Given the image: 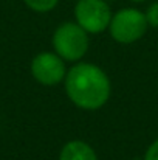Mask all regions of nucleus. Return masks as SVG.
Masks as SVG:
<instances>
[{"mask_svg":"<svg viewBox=\"0 0 158 160\" xmlns=\"http://www.w3.org/2000/svg\"><path fill=\"white\" fill-rule=\"evenodd\" d=\"M62 84L68 101L85 112L103 109L112 97L110 76L93 62L81 61L71 64Z\"/></svg>","mask_w":158,"mask_h":160,"instance_id":"obj_1","label":"nucleus"},{"mask_svg":"<svg viewBox=\"0 0 158 160\" xmlns=\"http://www.w3.org/2000/svg\"><path fill=\"white\" fill-rule=\"evenodd\" d=\"M53 52L59 54L65 62H81L90 48V34L81 28L74 20H65L57 25L51 36Z\"/></svg>","mask_w":158,"mask_h":160,"instance_id":"obj_2","label":"nucleus"},{"mask_svg":"<svg viewBox=\"0 0 158 160\" xmlns=\"http://www.w3.org/2000/svg\"><path fill=\"white\" fill-rule=\"evenodd\" d=\"M147 30L149 23L144 11L135 6H126L113 12L107 31L116 44L130 45L141 41Z\"/></svg>","mask_w":158,"mask_h":160,"instance_id":"obj_3","label":"nucleus"},{"mask_svg":"<svg viewBox=\"0 0 158 160\" xmlns=\"http://www.w3.org/2000/svg\"><path fill=\"white\" fill-rule=\"evenodd\" d=\"M73 14L74 22L92 36L108 30L113 11L105 0H76Z\"/></svg>","mask_w":158,"mask_h":160,"instance_id":"obj_4","label":"nucleus"},{"mask_svg":"<svg viewBox=\"0 0 158 160\" xmlns=\"http://www.w3.org/2000/svg\"><path fill=\"white\" fill-rule=\"evenodd\" d=\"M67 62L54 52H41L30 62L33 79L44 87H56L64 82L67 75Z\"/></svg>","mask_w":158,"mask_h":160,"instance_id":"obj_5","label":"nucleus"},{"mask_svg":"<svg viewBox=\"0 0 158 160\" xmlns=\"http://www.w3.org/2000/svg\"><path fill=\"white\" fill-rule=\"evenodd\" d=\"M57 160H99L96 149L79 138L68 140L62 145Z\"/></svg>","mask_w":158,"mask_h":160,"instance_id":"obj_6","label":"nucleus"},{"mask_svg":"<svg viewBox=\"0 0 158 160\" xmlns=\"http://www.w3.org/2000/svg\"><path fill=\"white\" fill-rule=\"evenodd\" d=\"M22 2L33 12L47 14V12H51L53 9H56V6L59 5L60 0H22Z\"/></svg>","mask_w":158,"mask_h":160,"instance_id":"obj_7","label":"nucleus"},{"mask_svg":"<svg viewBox=\"0 0 158 160\" xmlns=\"http://www.w3.org/2000/svg\"><path fill=\"white\" fill-rule=\"evenodd\" d=\"M144 14H146L149 28H157L158 30V0L157 2H152V3L146 8Z\"/></svg>","mask_w":158,"mask_h":160,"instance_id":"obj_8","label":"nucleus"},{"mask_svg":"<svg viewBox=\"0 0 158 160\" xmlns=\"http://www.w3.org/2000/svg\"><path fill=\"white\" fill-rule=\"evenodd\" d=\"M143 160H158V138H155L144 151Z\"/></svg>","mask_w":158,"mask_h":160,"instance_id":"obj_9","label":"nucleus"},{"mask_svg":"<svg viewBox=\"0 0 158 160\" xmlns=\"http://www.w3.org/2000/svg\"><path fill=\"white\" fill-rule=\"evenodd\" d=\"M129 2H132V3H136V5H138V3H146L147 0H129Z\"/></svg>","mask_w":158,"mask_h":160,"instance_id":"obj_10","label":"nucleus"},{"mask_svg":"<svg viewBox=\"0 0 158 160\" xmlns=\"http://www.w3.org/2000/svg\"><path fill=\"white\" fill-rule=\"evenodd\" d=\"M105 2H108V3H113V2H116V0H105Z\"/></svg>","mask_w":158,"mask_h":160,"instance_id":"obj_11","label":"nucleus"},{"mask_svg":"<svg viewBox=\"0 0 158 160\" xmlns=\"http://www.w3.org/2000/svg\"><path fill=\"white\" fill-rule=\"evenodd\" d=\"M130 160H143V159H130Z\"/></svg>","mask_w":158,"mask_h":160,"instance_id":"obj_12","label":"nucleus"}]
</instances>
